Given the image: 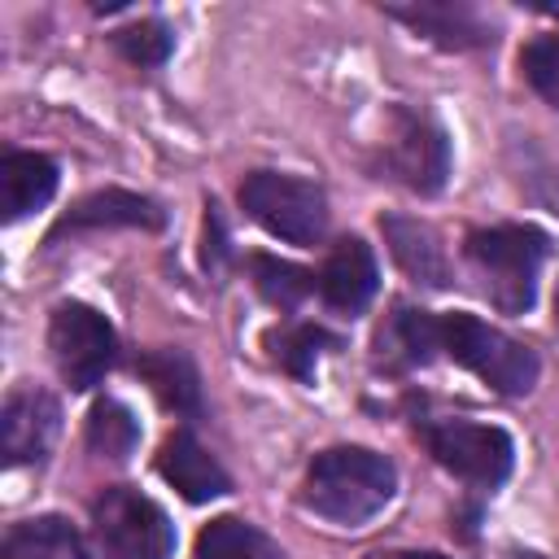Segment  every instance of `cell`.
<instances>
[{"mask_svg":"<svg viewBox=\"0 0 559 559\" xmlns=\"http://www.w3.org/2000/svg\"><path fill=\"white\" fill-rule=\"evenodd\" d=\"M61 432V406L39 384H17L0 406V454L9 467L44 463Z\"/></svg>","mask_w":559,"mask_h":559,"instance_id":"cell-9","label":"cell"},{"mask_svg":"<svg viewBox=\"0 0 559 559\" xmlns=\"http://www.w3.org/2000/svg\"><path fill=\"white\" fill-rule=\"evenodd\" d=\"M266 349H271V358H275L288 376L314 380L319 358H323L328 349H341V341H336L328 328H319V323H284V328H275V332L266 336Z\"/></svg>","mask_w":559,"mask_h":559,"instance_id":"cell-20","label":"cell"},{"mask_svg":"<svg viewBox=\"0 0 559 559\" xmlns=\"http://www.w3.org/2000/svg\"><path fill=\"white\" fill-rule=\"evenodd\" d=\"M249 271H253V284L258 293L280 306V310H297L314 288H319V275L288 262V258H275V253H253L249 258Z\"/></svg>","mask_w":559,"mask_h":559,"instance_id":"cell-22","label":"cell"},{"mask_svg":"<svg viewBox=\"0 0 559 559\" xmlns=\"http://www.w3.org/2000/svg\"><path fill=\"white\" fill-rule=\"evenodd\" d=\"M424 441H428V454L445 472H454L459 480L480 485V489H498L515 463V441L498 424H476V419H459V415L428 419Z\"/></svg>","mask_w":559,"mask_h":559,"instance_id":"cell-8","label":"cell"},{"mask_svg":"<svg viewBox=\"0 0 559 559\" xmlns=\"http://www.w3.org/2000/svg\"><path fill=\"white\" fill-rule=\"evenodd\" d=\"M380 231L389 240L393 262L419 284V288H445L450 284V262H445V245L437 236L432 223L411 218V214H384Z\"/></svg>","mask_w":559,"mask_h":559,"instance_id":"cell-16","label":"cell"},{"mask_svg":"<svg viewBox=\"0 0 559 559\" xmlns=\"http://www.w3.org/2000/svg\"><path fill=\"white\" fill-rule=\"evenodd\" d=\"M555 332H559V284H555Z\"/></svg>","mask_w":559,"mask_h":559,"instance_id":"cell-27","label":"cell"},{"mask_svg":"<svg viewBox=\"0 0 559 559\" xmlns=\"http://www.w3.org/2000/svg\"><path fill=\"white\" fill-rule=\"evenodd\" d=\"M48 349H52V362H57L61 380L74 393H87V389H96L114 371V362H118V332H114V323L96 306L70 297V301L52 306Z\"/></svg>","mask_w":559,"mask_h":559,"instance_id":"cell-7","label":"cell"},{"mask_svg":"<svg viewBox=\"0 0 559 559\" xmlns=\"http://www.w3.org/2000/svg\"><path fill=\"white\" fill-rule=\"evenodd\" d=\"M0 559H92V550L66 515L44 511V515H26L4 528Z\"/></svg>","mask_w":559,"mask_h":559,"instance_id":"cell-18","label":"cell"},{"mask_svg":"<svg viewBox=\"0 0 559 559\" xmlns=\"http://www.w3.org/2000/svg\"><path fill=\"white\" fill-rule=\"evenodd\" d=\"M109 39H114V48H118L131 66H140V70H153V66H162V61L175 52V31H170L162 17L127 22V26H118Z\"/></svg>","mask_w":559,"mask_h":559,"instance_id":"cell-23","label":"cell"},{"mask_svg":"<svg viewBox=\"0 0 559 559\" xmlns=\"http://www.w3.org/2000/svg\"><path fill=\"white\" fill-rule=\"evenodd\" d=\"M397 559H450V555H437V550H411V555H397Z\"/></svg>","mask_w":559,"mask_h":559,"instance_id":"cell-26","label":"cell"},{"mask_svg":"<svg viewBox=\"0 0 559 559\" xmlns=\"http://www.w3.org/2000/svg\"><path fill=\"white\" fill-rule=\"evenodd\" d=\"M83 437H87V450H92V454L122 463V459L140 445V419L131 415L127 402L100 397V402H92V411H87V432H83Z\"/></svg>","mask_w":559,"mask_h":559,"instance_id":"cell-21","label":"cell"},{"mask_svg":"<svg viewBox=\"0 0 559 559\" xmlns=\"http://www.w3.org/2000/svg\"><path fill=\"white\" fill-rule=\"evenodd\" d=\"M380 288V271H376V253L362 236H345L332 245L328 262L319 266V297L332 306V310H345V314H362L371 306Z\"/></svg>","mask_w":559,"mask_h":559,"instance_id":"cell-13","label":"cell"},{"mask_svg":"<svg viewBox=\"0 0 559 559\" xmlns=\"http://www.w3.org/2000/svg\"><path fill=\"white\" fill-rule=\"evenodd\" d=\"M467 262L502 314H524L537 301V275L550 258V236L537 223H493L467 231Z\"/></svg>","mask_w":559,"mask_h":559,"instance_id":"cell-2","label":"cell"},{"mask_svg":"<svg viewBox=\"0 0 559 559\" xmlns=\"http://www.w3.org/2000/svg\"><path fill=\"white\" fill-rule=\"evenodd\" d=\"M205 266L210 271H223V258H227V231H223V218H218V205L210 201L205 205Z\"/></svg>","mask_w":559,"mask_h":559,"instance_id":"cell-25","label":"cell"},{"mask_svg":"<svg viewBox=\"0 0 559 559\" xmlns=\"http://www.w3.org/2000/svg\"><path fill=\"white\" fill-rule=\"evenodd\" d=\"M57 162L48 153H31V148H9L0 157V218L17 223L35 210H44L57 192Z\"/></svg>","mask_w":559,"mask_h":559,"instance_id":"cell-17","label":"cell"},{"mask_svg":"<svg viewBox=\"0 0 559 559\" xmlns=\"http://www.w3.org/2000/svg\"><path fill=\"white\" fill-rule=\"evenodd\" d=\"M520 70H524L528 87L550 109H559V35H533L520 48Z\"/></svg>","mask_w":559,"mask_h":559,"instance_id":"cell-24","label":"cell"},{"mask_svg":"<svg viewBox=\"0 0 559 559\" xmlns=\"http://www.w3.org/2000/svg\"><path fill=\"white\" fill-rule=\"evenodd\" d=\"M96 227H140V231H162L166 227V210L153 197L127 192V188H100L92 197H83L48 236V245H57L70 231H96Z\"/></svg>","mask_w":559,"mask_h":559,"instance_id":"cell-15","label":"cell"},{"mask_svg":"<svg viewBox=\"0 0 559 559\" xmlns=\"http://www.w3.org/2000/svg\"><path fill=\"white\" fill-rule=\"evenodd\" d=\"M380 175L419 197H437L450 179V135L441 131V122L424 109L393 105L380 144Z\"/></svg>","mask_w":559,"mask_h":559,"instance_id":"cell-6","label":"cell"},{"mask_svg":"<svg viewBox=\"0 0 559 559\" xmlns=\"http://www.w3.org/2000/svg\"><path fill=\"white\" fill-rule=\"evenodd\" d=\"M397 493V467L380 450L367 445H332L319 450L306 467L301 502L341 528H362L371 515H380Z\"/></svg>","mask_w":559,"mask_h":559,"instance_id":"cell-1","label":"cell"},{"mask_svg":"<svg viewBox=\"0 0 559 559\" xmlns=\"http://www.w3.org/2000/svg\"><path fill=\"white\" fill-rule=\"evenodd\" d=\"M441 349L502 397L533 393V384L542 376V362L524 341L507 336L502 328H493L467 310L441 314Z\"/></svg>","mask_w":559,"mask_h":559,"instance_id":"cell-3","label":"cell"},{"mask_svg":"<svg viewBox=\"0 0 559 559\" xmlns=\"http://www.w3.org/2000/svg\"><path fill=\"white\" fill-rule=\"evenodd\" d=\"M240 210L288 245H319L328 236V197L314 179L284 170H249L240 179Z\"/></svg>","mask_w":559,"mask_h":559,"instance_id":"cell-4","label":"cell"},{"mask_svg":"<svg viewBox=\"0 0 559 559\" xmlns=\"http://www.w3.org/2000/svg\"><path fill=\"white\" fill-rule=\"evenodd\" d=\"M511 559H542V555H511Z\"/></svg>","mask_w":559,"mask_h":559,"instance_id":"cell-28","label":"cell"},{"mask_svg":"<svg viewBox=\"0 0 559 559\" xmlns=\"http://www.w3.org/2000/svg\"><path fill=\"white\" fill-rule=\"evenodd\" d=\"M135 376L153 389V397L170 415H179L183 424H197L201 419V411H205V402H201V371H197V362H192L188 349H179V345L140 349Z\"/></svg>","mask_w":559,"mask_h":559,"instance_id":"cell-14","label":"cell"},{"mask_svg":"<svg viewBox=\"0 0 559 559\" xmlns=\"http://www.w3.org/2000/svg\"><path fill=\"white\" fill-rule=\"evenodd\" d=\"M197 559H284L280 542L240 515H218L197 533Z\"/></svg>","mask_w":559,"mask_h":559,"instance_id":"cell-19","label":"cell"},{"mask_svg":"<svg viewBox=\"0 0 559 559\" xmlns=\"http://www.w3.org/2000/svg\"><path fill=\"white\" fill-rule=\"evenodd\" d=\"M384 13L393 22H406L415 35L432 39L437 48L450 52H467V48H485L493 44V22L467 4V0H415V4H384Z\"/></svg>","mask_w":559,"mask_h":559,"instance_id":"cell-10","label":"cell"},{"mask_svg":"<svg viewBox=\"0 0 559 559\" xmlns=\"http://www.w3.org/2000/svg\"><path fill=\"white\" fill-rule=\"evenodd\" d=\"M555 13H559V9H555Z\"/></svg>","mask_w":559,"mask_h":559,"instance_id":"cell-29","label":"cell"},{"mask_svg":"<svg viewBox=\"0 0 559 559\" xmlns=\"http://www.w3.org/2000/svg\"><path fill=\"white\" fill-rule=\"evenodd\" d=\"M157 472L162 480L183 498V502H214L223 493H231V476L227 467L197 441L192 428H175L162 450H157Z\"/></svg>","mask_w":559,"mask_h":559,"instance_id":"cell-12","label":"cell"},{"mask_svg":"<svg viewBox=\"0 0 559 559\" xmlns=\"http://www.w3.org/2000/svg\"><path fill=\"white\" fill-rule=\"evenodd\" d=\"M92 533L105 559H170L175 524L135 485H109L92 498Z\"/></svg>","mask_w":559,"mask_h":559,"instance_id":"cell-5","label":"cell"},{"mask_svg":"<svg viewBox=\"0 0 559 559\" xmlns=\"http://www.w3.org/2000/svg\"><path fill=\"white\" fill-rule=\"evenodd\" d=\"M437 349H441V314H428L419 306H402L397 301L384 314V323L376 328L371 362H376V371L406 376L415 367H428Z\"/></svg>","mask_w":559,"mask_h":559,"instance_id":"cell-11","label":"cell"}]
</instances>
